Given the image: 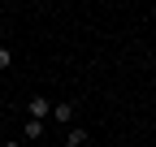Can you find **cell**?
<instances>
[{"label": "cell", "mask_w": 156, "mask_h": 147, "mask_svg": "<svg viewBox=\"0 0 156 147\" xmlns=\"http://www.w3.org/2000/svg\"><path fill=\"white\" fill-rule=\"evenodd\" d=\"M26 113H30V121L52 117V100H48V95H30V100H26Z\"/></svg>", "instance_id": "6da1fadb"}, {"label": "cell", "mask_w": 156, "mask_h": 147, "mask_svg": "<svg viewBox=\"0 0 156 147\" xmlns=\"http://www.w3.org/2000/svg\"><path fill=\"white\" fill-rule=\"evenodd\" d=\"M52 121H56V125H69V121H74V104H69V100L52 104Z\"/></svg>", "instance_id": "7a4b0ae2"}, {"label": "cell", "mask_w": 156, "mask_h": 147, "mask_svg": "<svg viewBox=\"0 0 156 147\" xmlns=\"http://www.w3.org/2000/svg\"><path fill=\"white\" fill-rule=\"evenodd\" d=\"M87 138H91V130H83V125H74V130L65 134V147H83Z\"/></svg>", "instance_id": "3957f363"}, {"label": "cell", "mask_w": 156, "mask_h": 147, "mask_svg": "<svg viewBox=\"0 0 156 147\" xmlns=\"http://www.w3.org/2000/svg\"><path fill=\"white\" fill-rule=\"evenodd\" d=\"M26 138H44V121H30L26 117Z\"/></svg>", "instance_id": "277c9868"}, {"label": "cell", "mask_w": 156, "mask_h": 147, "mask_svg": "<svg viewBox=\"0 0 156 147\" xmlns=\"http://www.w3.org/2000/svg\"><path fill=\"white\" fill-rule=\"evenodd\" d=\"M0 69H13V48H0Z\"/></svg>", "instance_id": "5b68a950"}, {"label": "cell", "mask_w": 156, "mask_h": 147, "mask_svg": "<svg viewBox=\"0 0 156 147\" xmlns=\"http://www.w3.org/2000/svg\"><path fill=\"white\" fill-rule=\"evenodd\" d=\"M5 147H22V143H17V138H5Z\"/></svg>", "instance_id": "8992f818"}, {"label": "cell", "mask_w": 156, "mask_h": 147, "mask_svg": "<svg viewBox=\"0 0 156 147\" xmlns=\"http://www.w3.org/2000/svg\"><path fill=\"white\" fill-rule=\"evenodd\" d=\"M0 147H5V138H0Z\"/></svg>", "instance_id": "52a82bcc"}, {"label": "cell", "mask_w": 156, "mask_h": 147, "mask_svg": "<svg viewBox=\"0 0 156 147\" xmlns=\"http://www.w3.org/2000/svg\"><path fill=\"white\" fill-rule=\"evenodd\" d=\"M152 69H156V65H152Z\"/></svg>", "instance_id": "ba28073f"}]
</instances>
